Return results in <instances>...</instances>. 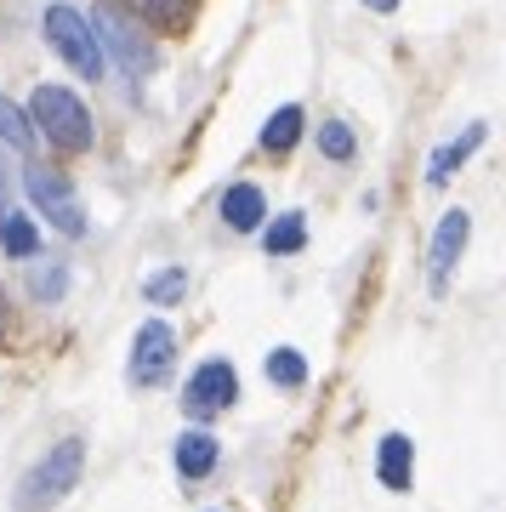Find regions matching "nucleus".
<instances>
[{
  "mask_svg": "<svg viewBox=\"0 0 506 512\" xmlns=\"http://www.w3.org/2000/svg\"><path fill=\"white\" fill-rule=\"evenodd\" d=\"M29 120L40 126V137L52 148H63V154H80V148H91V114L86 103L74 92H63V86H40L35 103H29Z\"/></svg>",
  "mask_w": 506,
  "mask_h": 512,
  "instance_id": "nucleus-1",
  "label": "nucleus"
},
{
  "mask_svg": "<svg viewBox=\"0 0 506 512\" xmlns=\"http://www.w3.org/2000/svg\"><path fill=\"white\" fill-rule=\"evenodd\" d=\"M80 473H86V444L80 439H63L52 444L46 456H40V467L29 478H23V495H18V507L23 512H40V507H57L63 495L80 484Z\"/></svg>",
  "mask_w": 506,
  "mask_h": 512,
  "instance_id": "nucleus-2",
  "label": "nucleus"
},
{
  "mask_svg": "<svg viewBox=\"0 0 506 512\" xmlns=\"http://www.w3.org/2000/svg\"><path fill=\"white\" fill-rule=\"evenodd\" d=\"M40 29H46V40H52V52L63 57L80 80H103V40H97V29H91L74 6H52Z\"/></svg>",
  "mask_w": 506,
  "mask_h": 512,
  "instance_id": "nucleus-3",
  "label": "nucleus"
},
{
  "mask_svg": "<svg viewBox=\"0 0 506 512\" xmlns=\"http://www.w3.org/2000/svg\"><path fill=\"white\" fill-rule=\"evenodd\" d=\"M23 188H29V200H35V211L46 222H52L57 234H86V211H80V200H74L69 177H57V171H46V165H29L23 171Z\"/></svg>",
  "mask_w": 506,
  "mask_h": 512,
  "instance_id": "nucleus-4",
  "label": "nucleus"
},
{
  "mask_svg": "<svg viewBox=\"0 0 506 512\" xmlns=\"http://www.w3.org/2000/svg\"><path fill=\"white\" fill-rule=\"evenodd\" d=\"M177 365V330L165 319H148L131 342V387H160Z\"/></svg>",
  "mask_w": 506,
  "mask_h": 512,
  "instance_id": "nucleus-5",
  "label": "nucleus"
},
{
  "mask_svg": "<svg viewBox=\"0 0 506 512\" xmlns=\"http://www.w3.org/2000/svg\"><path fill=\"white\" fill-rule=\"evenodd\" d=\"M239 399V376L228 359H205V365L188 376V387H182V404H188V416H217V410H228V404Z\"/></svg>",
  "mask_w": 506,
  "mask_h": 512,
  "instance_id": "nucleus-6",
  "label": "nucleus"
},
{
  "mask_svg": "<svg viewBox=\"0 0 506 512\" xmlns=\"http://www.w3.org/2000/svg\"><path fill=\"white\" fill-rule=\"evenodd\" d=\"M467 239H472V217H467V211H450V217L433 228V245H427V285H433V296H444L455 262H461V251H467Z\"/></svg>",
  "mask_w": 506,
  "mask_h": 512,
  "instance_id": "nucleus-7",
  "label": "nucleus"
},
{
  "mask_svg": "<svg viewBox=\"0 0 506 512\" xmlns=\"http://www.w3.org/2000/svg\"><path fill=\"white\" fill-rule=\"evenodd\" d=\"M91 29H97V40H103V52H109V57H114V63H120L126 74H148V69H154V46L131 35V29H126V18H120L114 6H103V12L91 18Z\"/></svg>",
  "mask_w": 506,
  "mask_h": 512,
  "instance_id": "nucleus-8",
  "label": "nucleus"
},
{
  "mask_svg": "<svg viewBox=\"0 0 506 512\" xmlns=\"http://www.w3.org/2000/svg\"><path fill=\"white\" fill-rule=\"evenodd\" d=\"M376 473L387 490H410V473H416V444L404 433H387L381 439V456H376Z\"/></svg>",
  "mask_w": 506,
  "mask_h": 512,
  "instance_id": "nucleus-9",
  "label": "nucleus"
},
{
  "mask_svg": "<svg viewBox=\"0 0 506 512\" xmlns=\"http://www.w3.org/2000/svg\"><path fill=\"white\" fill-rule=\"evenodd\" d=\"M222 217H228V228H239V234L262 228V217H268V200H262V188H256V183H234L228 194H222Z\"/></svg>",
  "mask_w": 506,
  "mask_h": 512,
  "instance_id": "nucleus-10",
  "label": "nucleus"
},
{
  "mask_svg": "<svg viewBox=\"0 0 506 512\" xmlns=\"http://www.w3.org/2000/svg\"><path fill=\"white\" fill-rule=\"evenodd\" d=\"M478 143H484V126H467L461 137H455V143H444V148L433 154V160H427V183H433V188H444V183L455 177V171L467 165V154H472Z\"/></svg>",
  "mask_w": 506,
  "mask_h": 512,
  "instance_id": "nucleus-11",
  "label": "nucleus"
},
{
  "mask_svg": "<svg viewBox=\"0 0 506 512\" xmlns=\"http://www.w3.org/2000/svg\"><path fill=\"white\" fill-rule=\"evenodd\" d=\"M171 456H177V473L182 478H205L211 473V467H217V439H211V433H177V450H171Z\"/></svg>",
  "mask_w": 506,
  "mask_h": 512,
  "instance_id": "nucleus-12",
  "label": "nucleus"
},
{
  "mask_svg": "<svg viewBox=\"0 0 506 512\" xmlns=\"http://www.w3.org/2000/svg\"><path fill=\"white\" fill-rule=\"evenodd\" d=\"M262 245H268V256H290V251H302V245H308V222H302V211H285L279 222H268Z\"/></svg>",
  "mask_w": 506,
  "mask_h": 512,
  "instance_id": "nucleus-13",
  "label": "nucleus"
},
{
  "mask_svg": "<svg viewBox=\"0 0 506 512\" xmlns=\"http://www.w3.org/2000/svg\"><path fill=\"white\" fill-rule=\"evenodd\" d=\"M0 143L18 148V154H29V148H35V120H29L12 97H0Z\"/></svg>",
  "mask_w": 506,
  "mask_h": 512,
  "instance_id": "nucleus-14",
  "label": "nucleus"
},
{
  "mask_svg": "<svg viewBox=\"0 0 506 512\" xmlns=\"http://www.w3.org/2000/svg\"><path fill=\"white\" fill-rule=\"evenodd\" d=\"M296 137H302V109L285 103V109L262 126V148H268V154H285V148H296Z\"/></svg>",
  "mask_w": 506,
  "mask_h": 512,
  "instance_id": "nucleus-15",
  "label": "nucleus"
},
{
  "mask_svg": "<svg viewBox=\"0 0 506 512\" xmlns=\"http://www.w3.org/2000/svg\"><path fill=\"white\" fill-rule=\"evenodd\" d=\"M0 245H6V256H35L40 228L29 217H18V211H6V217H0Z\"/></svg>",
  "mask_w": 506,
  "mask_h": 512,
  "instance_id": "nucleus-16",
  "label": "nucleus"
},
{
  "mask_svg": "<svg viewBox=\"0 0 506 512\" xmlns=\"http://www.w3.org/2000/svg\"><path fill=\"white\" fill-rule=\"evenodd\" d=\"M268 382L273 387H302L308 382V359H302L296 348H273L268 353Z\"/></svg>",
  "mask_w": 506,
  "mask_h": 512,
  "instance_id": "nucleus-17",
  "label": "nucleus"
},
{
  "mask_svg": "<svg viewBox=\"0 0 506 512\" xmlns=\"http://www.w3.org/2000/svg\"><path fill=\"white\" fill-rule=\"evenodd\" d=\"M137 18L160 23V29H177V23H188V0H126Z\"/></svg>",
  "mask_w": 506,
  "mask_h": 512,
  "instance_id": "nucleus-18",
  "label": "nucleus"
},
{
  "mask_svg": "<svg viewBox=\"0 0 506 512\" xmlns=\"http://www.w3.org/2000/svg\"><path fill=\"white\" fill-rule=\"evenodd\" d=\"M319 148H325V160H353L359 137H353L347 120H330V126H319Z\"/></svg>",
  "mask_w": 506,
  "mask_h": 512,
  "instance_id": "nucleus-19",
  "label": "nucleus"
},
{
  "mask_svg": "<svg viewBox=\"0 0 506 512\" xmlns=\"http://www.w3.org/2000/svg\"><path fill=\"white\" fill-rule=\"evenodd\" d=\"M63 285H69V268H63V262H46V268H35V279H29V291H35L40 302H57Z\"/></svg>",
  "mask_w": 506,
  "mask_h": 512,
  "instance_id": "nucleus-20",
  "label": "nucleus"
},
{
  "mask_svg": "<svg viewBox=\"0 0 506 512\" xmlns=\"http://www.w3.org/2000/svg\"><path fill=\"white\" fill-rule=\"evenodd\" d=\"M143 291H148V302H177V296L188 291V274H182V268H165V274L148 279Z\"/></svg>",
  "mask_w": 506,
  "mask_h": 512,
  "instance_id": "nucleus-21",
  "label": "nucleus"
},
{
  "mask_svg": "<svg viewBox=\"0 0 506 512\" xmlns=\"http://www.w3.org/2000/svg\"><path fill=\"white\" fill-rule=\"evenodd\" d=\"M370 12H398V0H364Z\"/></svg>",
  "mask_w": 506,
  "mask_h": 512,
  "instance_id": "nucleus-22",
  "label": "nucleus"
},
{
  "mask_svg": "<svg viewBox=\"0 0 506 512\" xmlns=\"http://www.w3.org/2000/svg\"><path fill=\"white\" fill-rule=\"evenodd\" d=\"M0 188H6V171H0Z\"/></svg>",
  "mask_w": 506,
  "mask_h": 512,
  "instance_id": "nucleus-23",
  "label": "nucleus"
},
{
  "mask_svg": "<svg viewBox=\"0 0 506 512\" xmlns=\"http://www.w3.org/2000/svg\"><path fill=\"white\" fill-rule=\"evenodd\" d=\"M0 217H6V211H0Z\"/></svg>",
  "mask_w": 506,
  "mask_h": 512,
  "instance_id": "nucleus-24",
  "label": "nucleus"
}]
</instances>
